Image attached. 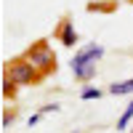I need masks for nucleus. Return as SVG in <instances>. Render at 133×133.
Instances as JSON below:
<instances>
[{
  "label": "nucleus",
  "instance_id": "nucleus-12",
  "mask_svg": "<svg viewBox=\"0 0 133 133\" xmlns=\"http://www.w3.org/2000/svg\"><path fill=\"white\" fill-rule=\"evenodd\" d=\"M75 133H77V130H75Z\"/></svg>",
  "mask_w": 133,
  "mask_h": 133
},
{
  "label": "nucleus",
  "instance_id": "nucleus-2",
  "mask_svg": "<svg viewBox=\"0 0 133 133\" xmlns=\"http://www.w3.org/2000/svg\"><path fill=\"white\" fill-rule=\"evenodd\" d=\"M27 61L35 66V69H43V72H48L56 66V56H53V51L45 45V43H37V45H32L27 51Z\"/></svg>",
  "mask_w": 133,
  "mask_h": 133
},
{
  "label": "nucleus",
  "instance_id": "nucleus-1",
  "mask_svg": "<svg viewBox=\"0 0 133 133\" xmlns=\"http://www.w3.org/2000/svg\"><path fill=\"white\" fill-rule=\"evenodd\" d=\"M104 56V45H98V43H88L83 45L80 51L75 53L72 59V72L77 80H91L96 75V61Z\"/></svg>",
  "mask_w": 133,
  "mask_h": 133
},
{
  "label": "nucleus",
  "instance_id": "nucleus-3",
  "mask_svg": "<svg viewBox=\"0 0 133 133\" xmlns=\"http://www.w3.org/2000/svg\"><path fill=\"white\" fill-rule=\"evenodd\" d=\"M8 80L14 83V85H29V83H35L37 80V69L32 66L29 61H14L8 66Z\"/></svg>",
  "mask_w": 133,
  "mask_h": 133
},
{
  "label": "nucleus",
  "instance_id": "nucleus-8",
  "mask_svg": "<svg viewBox=\"0 0 133 133\" xmlns=\"http://www.w3.org/2000/svg\"><path fill=\"white\" fill-rule=\"evenodd\" d=\"M59 109H61V104H45L40 109V115H51V112H59Z\"/></svg>",
  "mask_w": 133,
  "mask_h": 133
},
{
  "label": "nucleus",
  "instance_id": "nucleus-9",
  "mask_svg": "<svg viewBox=\"0 0 133 133\" xmlns=\"http://www.w3.org/2000/svg\"><path fill=\"white\" fill-rule=\"evenodd\" d=\"M14 88H16V85H14V83H11L8 77H5V85H3V93H5V96H11V93H14Z\"/></svg>",
  "mask_w": 133,
  "mask_h": 133
},
{
  "label": "nucleus",
  "instance_id": "nucleus-6",
  "mask_svg": "<svg viewBox=\"0 0 133 133\" xmlns=\"http://www.w3.org/2000/svg\"><path fill=\"white\" fill-rule=\"evenodd\" d=\"M130 120H133V98L128 101V107H125V112L120 115V120H117V130H125Z\"/></svg>",
  "mask_w": 133,
  "mask_h": 133
},
{
  "label": "nucleus",
  "instance_id": "nucleus-10",
  "mask_svg": "<svg viewBox=\"0 0 133 133\" xmlns=\"http://www.w3.org/2000/svg\"><path fill=\"white\" fill-rule=\"evenodd\" d=\"M11 123H14V115H3V125H5V128H8V125H11Z\"/></svg>",
  "mask_w": 133,
  "mask_h": 133
},
{
  "label": "nucleus",
  "instance_id": "nucleus-4",
  "mask_svg": "<svg viewBox=\"0 0 133 133\" xmlns=\"http://www.w3.org/2000/svg\"><path fill=\"white\" fill-rule=\"evenodd\" d=\"M59 37H61L64 45H75V43H77V32H75V24H72V21H64V24H61Z\"/></svg>",
  "mask_w": 133,
  "mask_h": 133
},
{
  "label": "nucleus",
  "instance_id": "nucleus-7",
  "mask_svg": "<svg viewBox=\"0 0 133 133\" xmlns=\"http://www.w3.org/2000/svg\"><path fill=\"white\" fill-rule=\"evenodd\" d=\"M80 98H85V101H88V98H101V91H98V88H91V85H88V88H83Z\"/></svg>",
  "mask_w": 133,
  "mask_h": 133
},
{
  "label": "nucleus",
  "instance_id": "nucleus-5",
  "mask_svg": "<svg viewBox=\"0 0 133 133\" xmlns=\"http://www.w3.org/2000/svg\"><path fill=\"white\" fill-rule=\"evenodd\" d=\"M109 93H115V96H125V93H133V77L125 83H112L109 85Z\"/></svg>",
  "mask_w": 133,
  "mask_h": 133
},
{
  "label": "nucleus",
  "instance_id": "nucleus-11",
  "mask_svg": "<svg viewBox=\"0 0 133 133\" xmlns=\"http://www.w3.org/2000/svg\"><path fill=\"white\" fill-rule=\"evenodd\" d=\"M37 120H40V115H32V117L27 120V125H37Z\"/></svg>",
  "mask_w": 133,
  "mask_h": 133
}]
</instances>
